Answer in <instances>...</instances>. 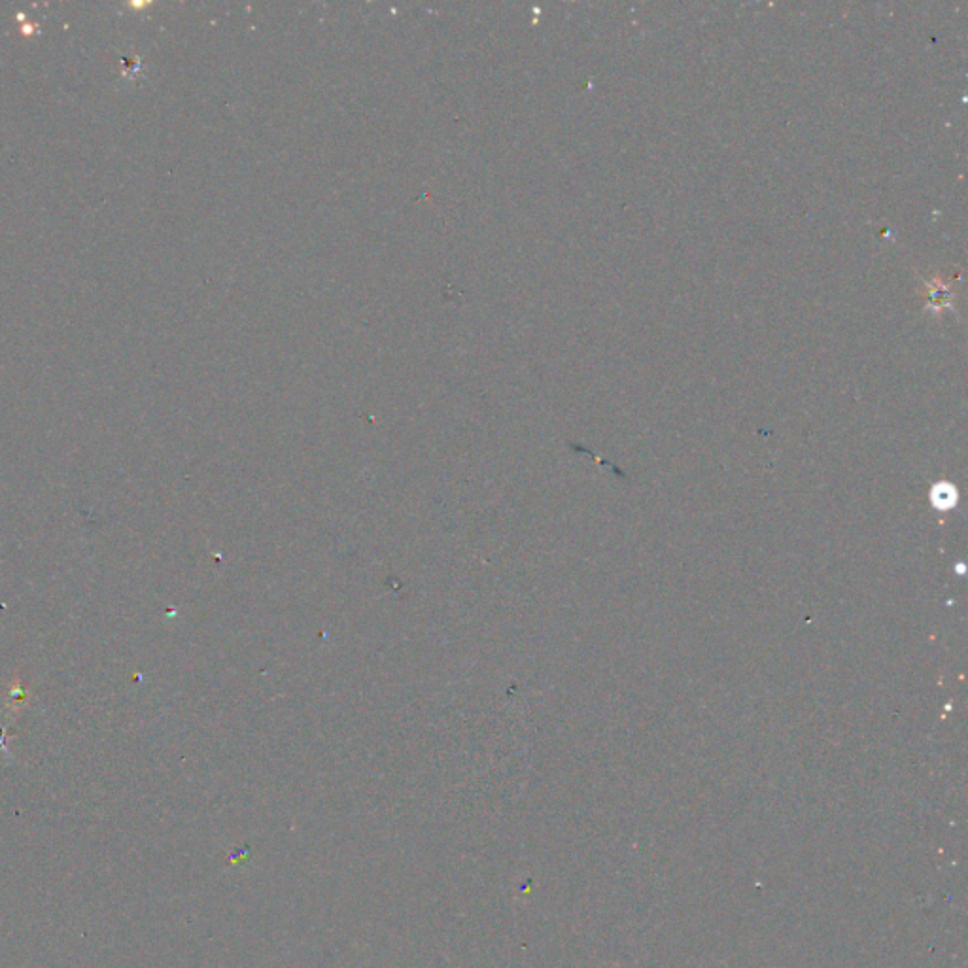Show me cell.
Listing matches in <instances>:
<instances>
[{"mask_svg":"<svg viewBox=\"0 0 968 968\" xmlns=\"http://www.w3.org/2000/svg\"><path fill=\"white\" fill-rule=\"evenodd\" d=\"M931 503L938 511H950L957 505V488L951 483H936L931 490Z\"/></svg>","mask_w":968,"mask_h":968,"instance_id":"6da1fadb","label":"cell"}]
</instances>
